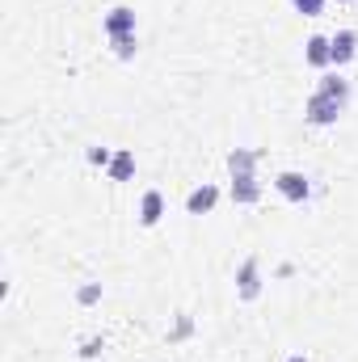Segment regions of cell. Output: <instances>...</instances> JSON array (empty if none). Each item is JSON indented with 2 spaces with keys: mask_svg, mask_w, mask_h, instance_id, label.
Wrapping results in <instances>:
<instances>
[{
  "mask_svg": "<svg viewBox=\"0 0 358 362\" xmlns=\"http://www.w3.org/2000/svg\"><path fill=\"white\" fill-rule=\"evenodd\" d=\"M342 101H333V97H325V93H312L308 97V105H304V118L312 122V127H333L337 118H342Z\"/></svg>",
  "mask_w": 358,
  "mask_h": 362,
  "instance_id": "cell-1",
  "label": "cell"
},
{
  "mask_svg": "<svg viewBox=\"0 0 358 362\" xmlns=\"http://www.w3.org/2000/svg\"><path fill=\"white\" fill-rule=\"evenodd\" d=\"M236 291L241 299H258L262 295V257H245L236 270Z\"/></svg>",
  "mask_w": 358,
  "mask_h": 362,
  "instance_id": "cell-2",
  "label": "cell"
},
{
  "mask_svg": "<svg viewBox=\"0 0 358 362\" xmlns=\"http://www.w3.org/2000/svg\"><path fill=\"white\" fill-rule=\"evenodd\" d=\"M101 30H105V38H127V34H135V8H127V4L110 8V13L101 17Z\"/></svg>",
  "mask_w": 358,
  "mask_h": 362,
  "instance_id": "cell-3",
  "label": "cell"
},
{
  "mask_svg": "<svg viewBox=\"0 0 358 362\" xmlns=\"http://www.w3.org/2000/svg\"><path fill=\"white\" fill-rule=\"evenodd\" d=\"M274 185H278V194H282L287 202H308V194H312V181L304 177V173H295V169L278 173V177H274Z\"/></svg>",
  "mask_w": 358,
  "mask_h": 362,
  "instance_id": "cell-4",
  "label": "cell"
},
{
  "mask_svg": "<svg viewBox=\"0 0 358 362\" xmlns=\"http://www.w3.org/2000/svg\"><path fill=\"white\" fill-rule=\"evenodd\" d=\"M329 51H333V68H346L358 55V34L354 30H337V34L329 38Z\"/></svg>",
  "mask_w": 358,
  "mask_h": 362,
  "instance_id": "cell-5",
  "label": "cell"
},
{
  "mask_svg": "<svg viewBox=\"0 0 358 362\" xmlns=\"http://www.w3.org/2000/svg\"><path fill=\"white\" fill-rule=\"evenodd\" d=\"M304 59H308L312 68H333V51H329V38H325V34H312V38L304 42Z\"/></svg>",
  "mask_w": 358,
  "mask_h": 362,
  "instance_id": "cell-6",
  "label": "cell"
},
{
  "mask_svg": "<svg viewBox=\"0 0 358 362\" xmlns=\"http://www.w3.org/2000/svg\"><path fill=\"white\" fill-rule=\"evenodd\" d=\"M215 202H219V185H198V189L185 194V211L190 215H207Z\"/></svg>",
  "mask_w": 358,
  "mask_h": 362,
  "instance_id": "cell-7",
  "label": "cell"
},
{
  "mask_svg": "<svg viewBox=\"0 0 358 362\" xmlns=\"http://www.w3.org/2000/svg\"><path fill=\"white\" fill-rule=\"evenodd\" d=\"M161 215H165V194H161V189H148V194L139 198V223H144V228H156Z\"/></svg>",
  "mask_w": 358,
  "mask_h": 362,
  "instance_id": "cell-8",
  "label": "cell"
},
{
  "mask_svg": "<svg viewBox=\"0 0 358 362\" xmlns=\"http://www.w3.org/2000/svg\"><path fill=\"white\" fill-rule=\"evenodd\" d=\"M228 169H232V177H258L253 169H258V152L253 148H232L228 152Z\"/></svg>",
  "mask_w": 358,
  "mask_h": 362,
  "instance_id": "cell-9",
  "label": "cell"
},
{
  "mask_svg": "<svg viewBox=\"0 0 358 362\" xmlns=\"http://www.w3.org/2000/svg\"><path fill=\"white\" fill-rule=\"evenodd\" d=\"M258 198H262V185H258V177H232V202L253 206Z\"/></svg>",
  "mask_w": 358,
  "mask_h": 362,
  "instance_id": "cell-10",
  "label": "cell"
},
{
  "mask_svg": "<svg viewBox=\"0 0 358 362\" xmlns=\"http://www.w3.org/2000/svg\"><path fill=\"white\" fill-rule=\"evenodd\" d=\"M105 173L114 181H131V173H135V156L127 152V148H118L114 156H110V165H105Z\"/></svg>",
  "mask_w": 358,
  "mask_h": 362,
  "instance_id": "cell-11",
  "label": "cell"
},
{
  "mask_svg": "<svg viewBox=\"0 0 358 362\" xmlns=\"http://www.w3.org/2000/svg\"><path fill=\"white\" fill-rule=\"evenodd\" d=\"M316 93H325V97H333V101H342V105H346V101H350V81H342V76H325Z\"/></svg>",
  "mask_w": 358,
  "mask_h": 362,
  "instance_id": "cell-12",
  "label": "cell"
},
{
  "mask_svg": "<svg viewBox=\"0 0 358 362\" xmlns=\"http://www.w3.org/2000/svg\"><path fill=\"white\" fill-rule=\"evenodd\" d=\"M110 47H114L118 59H131V55H135V34H127V38H110Z\"/></svg>",
  "mask_w": 358,
  "mask_h": 362,
  "instance_id": "cell-13",
  "label": "cell"
},
{
  "mask_svg": "<svg viewBox=\"0 0 358 362\" xmlns=\"http://www.w3.org/2000/svg\"><path fill=\"white\" fill-rule=\"evenodd\" d=\"M291 4H295V8H299V13H304V17H321V13H325V4H329V0H291Z\"/></svg>",
  "mask_w": 358,
  "mask_h": 362,
  "instance_id": "cell-14",
  "label": "cell"
},
{
  "mask_svg": "<svg viewBox=\"0 0 358 362\" xmlns=\"http://www.w3.org/2000/svg\"><path fill=\"white\" fill-rule=\"evenodd\" d=\"M76 299H81V303H97V299H101V282H85V286L76 291Z\"/></svg>",
  "mask_w": 358,
  "mask_h": 362,
  "instance_id": "cell-15",
  "label": "cell"
},
{
  "mask_svg": "<svg viewBox=\"0 0 358 362\" xmlns=\"http://www.w3.org/2000/svg\"><path fill=\"white\" fill-rule=\"evenodd\" d=\"M110 156H114V152H105V148H89V160H93V165H110Z\"/></svg>",
  "mask_w": 358,
  "mask_h": 362,
  "instance_id": "cell-16",
  "label": "cell"
},
{
  "mask_svg": "<svg viewBox=\"0 0 358 362\" xmlns=\"http://www.w3.org/2000/svg\"><path fill=\"white\" fill-rule=\"evenodd\" d=\"M97 350H101V341H97V337H93V341H85V350H81V354H85V358H93V354H97Z\"/></svg>",
  "mask_w": 358,
  "mask_h": 362,
  "instance_id": "cell-17",
  "label": "cell"
},
{
  "mask_svg": "<svg viewBox=\"0 0 358 362\" xmlns=\"http://www.w3.org/2000/svg\"><path fill=\"white\" fill-rule=\"evenodd\" d=\"M287 362H308V358H304V354H291V358H287Z\"/></svg>",
  "mask_w": 358,
  "mask_h": 362,
  "instance_id": "cell-18",
  "label": "cell"
},
{
  "mask_svg": "<svg viewBox=\"0 0 358 362\" xmlns=\"http://www.w3.org/2000/svg\"><path fill=\"white\" fill-rule=\"evenodd\" d=\"M346 4H354V0H346Z\"/></svg>",
  "mask_w": 358,
  "mask_h": 362,
  "instance_id": "cell-19",
  "label": "cell"
}]
</instances>
